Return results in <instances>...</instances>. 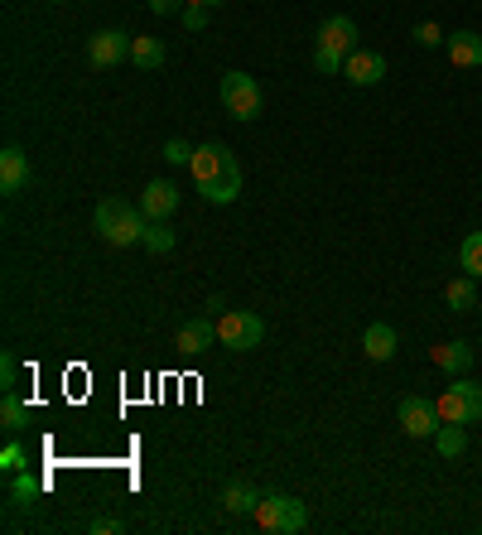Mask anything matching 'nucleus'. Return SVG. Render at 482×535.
I'll return each instance as SVG.
<instances>
[{"mask_svg":"<svg viewBox=\"0 0 482 535\" xmlns=\"http://www.w3.org/2000/svg\"><path fill=\"white\" fill-rule=\"evenodd\" d=\"M222 107L232 121H256L261 116V82L251 73H222Z\"/></svg>","mask_w":482,"mask_h":535,"instance_id":"nucleus-5","label":"nucleus"},{"mask_svg":"<svg viewBox=\"0 0 482 535\" xmlns=\"http://www.w3.org/2000/svg\"><path fill=\"white\" fill-rule=\"evenodd\" d=\"M179 208V188L169 184V179H155V184H145L140 193V213L150 217V222H169Z\"/></svg>","mask_w":482,"mask_h":535,"instance_id":"nucleus-10","label":"nucleus"},{"mask_svg":"<svg viewBox=\"0 0 482 535\" xmlns=\"http://www.w3.org/2000/svg\"><path fill=\"white\" fill-rule=\"evenodd\" d=\"M145 5H150L155 15H174V10H184L188 0H145Z\"/></svg>","mask_w":482,"mask_h":535,"instance_id":"nucleus-31","label":"nucleus"},{"mask_svg":"<svg viewBox=\"0 0 482 535\" xmlns=\"http://www.w3.org/2000/svg\"><path fill=\"white\" fill-rule=\"evenodd\" d=\"M343 78H348L352 87H376V82L386 78V58L367 54V49H352L348 63H343Z\"/></svg>","mask_w":482,"mask_h":535,"instance_id":"nucleus-11","label":"nucleus"},{"mask_svg":"<svg viewBox=\"0 0 482 535\" xmlns=\"http://www.w3.org/2000/svg\"><path fill=\"white\" fill-rule=\"evenodd\" d=\"M357 49V25H352L348 15H328L319 25V39H314V54H333L348 63V54Z\"/></svg>","mask_w":482,"mask_h":535,"instance_id":"nucleus-9","label":"nucleus"},{"mask_svg":"<svg viewBox=\"0 0 482 535\" xmlns=\"http://www.w3.org/2000/svg\"><path fill=\"white\" fill-rule=\"evenodd\" d=\"M184 29L188 34H203L208 29V10L203 5H184Z\"/></svg>","mask_w":482,"mask_h":535,"instance_id":"nucleus-28","label":"nucleus"},{"mask_svg":"<svg viewBox=\"0 0 482 535\" xmlns=\"http://www.w3.org/2000/svg\"><path fill=\"white\" fill-rule=\"evenodd\" d=\"M444 299H449V309H458V314L478 309V280H473V275H458V280H449Z\"/></svg>","mask_w":482,"mask_h":535,"instance_id":"nucleus-20","label":"nucleus"},{"mask_svg":"<svg viewBox=\"0 0 482 535\" xmlns=\"http://www.w3.org/2000/svg\"><path fill=\"white\" fill-rule=\"evenodd\" d=\"M188 5H203V10H213V5H222V0H188Z\"/></svg>","mask_w":482,"mask_h":535,"instance_id":"nucleus-32","label":"nucleus"},{"mask_svg":"<svg viewBox=\"0 0 482 535\" xmlns=\"http://www.w3.org/2000/svg\"><path fill=\"white\" fill-rule=\"evenodd\" d=\"M131 34H121V29H97L92 39H87V63L92 68H116V63H126L131 58Z\"/></svg>","mask_w":482,"mask_h":535,"instance_id":"nucleus-8","label":"nucleus"},{"mask_svg":"<svg viewBox=\"0 0 482 535\" xmlns=\"http://www.w3.org/2000/svg\"><path fill=\"white\" fill-rule=\"evenodd\" d=\"M0 468H5V473H20V468H29V454L20 444H5V449H0Z\"/></svg>","mask_w":482,"mask_h":535,"instance_id":"nucleus-25","label":"nucleus"},{"mask_svg":"<svg viewBox=\"0 0 482 535\" xmlns=\"http://www.w3.org/2000/svg\"><path fill=\"white\" fill-rule=\"evenodd\" d=\"M44 497V478L39 473H29V468H20V473H10V507L15 511H29L34 502Z\"/></svg>","mask_w":482,"mask_h":535,"instance_id":"nucleus-16","label":"nucleus"},{"mask_svg":"<svg viewBox=\"0 0 482 535\" xmlns=\"http://www.w3.org/2000/svg\"><path fill=\"white\" fill-rule=\"evenodd\" d=\"M444 39H449V34H444V29L434 25V20H425V25H415V44H425V49H439Z\"/></svg>","mask_w":482,"mask_h":535,"instance_id":"nucleus-26","label":"nucleus"},{"mask_svg":"<svg viewBox=\"0 0 482 535\" xmlns=\"http://www.w3.org/2000/svg\"><path fill=\"white\" fill-rule=\"evenodd\" d=\"M261 338H266V319H261V314L227 309V314L217 319V343H222V348L251 352V348H261Z\"/></svg>","mask_w":482,"mask_h":535,"instance_id":"nucleus-4","label":"nucleus"},{"mask_svg":"<svg viewBox=\"0 0 482 535\" xmlns=\"http://www.w3.org/2000/svg\"><path fill=\"white\" fill-rule=\"evenodd\" d=\"M25 184H29V155L20 145H5V150H0V188H5V193H20Z\"/></svg>","mask_w":482,"mask_h":535,"instance_id":"nucleus-13","label":"nucleus"},{"mask_svg":"<svg viewBox=\"0 0 482 535\" xmlns=\"http://www.w3.org/2000/svg\"><path fill=\"white\" fill-rule=\"evenodd\" d=\"M401 348V338H396V328L391 323H372L367 333H362V352L372 357V362H391Z\"/></svg>","mask_w":482,"mask_h":535,"instance_id":"nucleus-15","label":"nucleus"},{"mask_svg":"<svg viewBox=\"0 0 482 535\" xmlns=\"http://www.w3.org/2000/svg\"><path fill=\"white\" fill-rule=\"evenodd\" d=\"M54 5H68V0H54Z\"/></svg>","mask_w":482,"mask_h":535,"instance_id":"nucleus-33","label":"nucleus"},{"mask_svg":"<svg viewBox=\"0 0 482 535\" xmlns=\"http://www.w3.org/2000/svg\"><path fill=\"white\" fill-rule=\"evenodd\" d=\"M164 164H188L193 160V145H188V140H164Z\"/></svg>","mask_w":482,"mask_h":535,"instance_id":"nucleus-27","label":"nucleus"},{"mask_svg":"<svg viewBox=\"0 0 482 535\" xmlns=\"http://www.w3.org/2000/svg\"><path fill=\"white\" fill-rule=\"evenodd\" d=\"M145 251H155V256H169L174 251V227L169 222H145Z\"/></svg>","mask_w":482,"mask_h":535,"instance_id":"nucleus-24","label":"nucleus"},{"mask_svg":"<svg viewBox=\"0 0 482 535\" xmlns=\"http://www.w3.org/2000/svg\"><path fill=\"white\" fill-rule=\"evenodd\" d=\"M429 357H434V367H444L449 376H463L468 367H473V348H468L463 338H454V343H434Z\"/></svg>","mask_w":482,"mask_h":535,"instance_id":"nucleus-14","label":"nucleus"},{"mask_svg":"<svg viewBox=\"0 0 482 535\" xmlns=\"http://www.w3.org/2000/svg\"><path fill=\"white\" fill-rule=\"evenodd\" d=\"M145 222L150 217L131 208V203H121V198H107V203H97V213H92V227H97V237L107 241V246H135V241L145 237Z\"/></svg>","mask_w":482,"mask_h":535,"instance_id":"nucleus-2","label":"nucleus"},{"mask_svg":"<svg viewBox=\"0 0 482 535\" xmlns=\"http://www.w3.org/2000/svg\"><path fill=\"white\" fill-rule=\"evenodd\" d=\"M0 425H5V434H20L29 425V405L15 391H5V401H0Z\"/></svg>","mask_w":482,"mask_h":535,"instance_id":"nucleus-21","label":"nucleus"},{"mask_svg":"<svg viewBox=\"0 0 482 535\" xmlns=\"http://www.w3.org/2000/svg\"><path fill=\"white\" fill-rule=\"evenodd\" d=\"M188 174H193V184L198 193L208 198V203H237L241 198V169H237V155L227 150V145H198L193 150V160H188Z\"/></svg>","mask_w":482,"mask_h":535,"instance_id":"nucleus-1","label":"nucleus"},{"mask_svg":"<svg viewBox=\"0 0 482 535\" xmlns=\"http://www.w3.org/2000/svg\"><path fill=\"white\" fill-rule=\"evenodd\" d=\"M396 420L410 439H434V429L444 425V415H439V405L425 401V396H401L396 405Z\"/></svg>","mask_w":482,"mask_h":535,"instance_id":"nucleus-7","label":"nucleus"},{"mask_svg":"<svg viewBox=\"0 0 482 535\" xmlns=\"http://www.w3.org/2000/svg\"><path fill=\"white\" fill-rule=\"evenodd\" d=\"M444 49L454 58V68H482V34H473V29H454L444 39Z\"/></svg>","mask_w":482,"mask_h":535,"instance_id":"nucleus-12","label":"nucleus"},{"mask_svg":"<svg viewBox=\"0 0 482 535\" xmlns=\"http://www.w3.org/2000/svg\"><path fill=\"white\" fill-rule=\"evenodd\" d=\"M434 449H439V458H463L468 454V429L463 425H454V420H444V425L434 429Z\"/></svg>","mask_w":482,"mask_h":535,"instance_id":"nucleus-18","label":"nucleus"},{"mask_svg":"<svg viewBox=\"0 0 482 535\" xmlns=\"http://www.w3.org/2000/svg\"><path fill=\"white\" fill-rule=\"evenodd\" d=\"M131 63H135V68H160V63H164V44L155 39V34H140V39L131 44Z\"/></svg>","mask_w":482,"mask_h":535,"instance_id":"nucleus-23","label":"nucleus"},{"mask_svg":"<svg viewBox=\"0 0 482 535\" xmlns=\"http://www.w3.org/2000/svg\"><path fill=\"white\" fill-rule=\"evenodd\" d=\"M87 531H97V535H116V531H121V521H116V516H97V521H92Z\"/></svg>","mask_w":482,"mask_h":535,"instance_id":"nucleus-30","label":"nucleus"},{"mask_svg":"<svg viewBox=\"0 0 482 535\" xmlns=\"http://www.w3.org/2000/svg\"><path fill=\"white\" fill-rule=\"evenodd\" d=\"M217 343V323L213 319H188L179 328V348L184 352H208Z\"/></svg>","mask_w":482,"mask_h":535,"instance_id":"nucleus-17","label":"nucleus"},{"mask_svg":"<svg viewBox=\"0 0 482 535\" xmlns=\"http://www.w3.org/2000/svg\"><path fill=\"white\" fill-rule=\"evenodd\" d=\"M256 502H261V492L251 487L246 478H232L227 487H222V507L237 511V516H246V511H256Z\"/></svg>","mask_w":482,"mask_h":535,"instance_id":"nucleus-19","label":"nucleus"},{"mask_svg":"<svg viewBox=\"0 0 482 535\" xmlns=\"http://www.w3.org/2000/svg\"><path fill=\"white\" fill-rule=\"evenodd\" d=\"M256 526L266 535H295L309 526V511H304V502L299 497H290V492H270V497H261L256 502Z\"/></svg>","mask_w":482,"mask_h":535,"instance_id":"nucleus-3","label":"nucleus"},{"mask_svg":"<svg viewBox=\"0 0 482 535\" xmlns=\"http://www.w3.org/2000/svg\"><path fill=\"white\" fill-rule=\"evenodd\" d=\"M439 415L444 420H454V425H473L482 420V386L478 381H449V391L439 396Z\"/></svg>","mask_w":482,"mask_h":535,"instance_id":"nucleus-6","label":"nucleus"},{"mask_svg":"<svg viewBox=\"0 0 482 535\" xmlns=\"http://www.w3.org/2000/svg\"><path fill=\"white\" fill-rule=\"evenodd\" d=\"M0 386H5V391H15V357H10V352L0 357Z\"/></svg>","mask_w":482,"mask_h":535,"instance_id":"nucleus-29","label":"nucleus"},{"mask_svg":"<svg viewBox=\"0 0 482 535\" xmlns=\"http://www.w3.org/2000/svg\"><path fill=\"white\" fill-rule=\"evenodd\" d=\"M458 270L482 280V232H468V237H463V246H458Z\"/></svg>","mask_w":482,"mask_h":535,"instance_id":"nucleus-22","label":"nucleus"}]
</instances>
